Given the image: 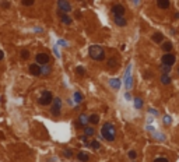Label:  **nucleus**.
Segmentation results:
<instances>
[{"instance_id": "obj_1", "label": "nucleus", "mask_w": 179, "mask_h": 162, "mask_svg": "<svg viewBox=\"0 0 179 162\" xmlns=\"http://www.w3.org/2000/svg\"><path fill=\"white\" fill-rule=\"evenodd\" d=\"M88 55H90V57H91L92 60H95V62H104V60L106 59V56H105V49L102 48V46H99V45H91V46L88 48Z\"/></svg>"}, {"instance_id": "obj_2", "label": "nucleus", "mask_w": 179, "mask_h": 162, "mask_svg": "<svg viewBox=\"0 0 179 162\" xmlns=\"http://www.w3.org/2000/svg\"><path fill=\"white\" fill-rule=\"evenodd\" d=\"M101 136H102L106 141H109V143L115 141V138H116V130H115V126L112 123H105V124L101 127Z\"/></svg>"}, {"instance_id": "obj_3", "label": "nucleus", "mask_w": 179, "mask_h": 162, "mask_svg": "<svg viewBox=\"0 0 179 162\" xmlns=\"http://www.w3.org/2000/svg\"><path fill=\"white\" fill-rule=\"evenodd\" d=\"M52 102H53V95H52L50 91H44L42 95L38 98V103L41 106H49Z\"/></svg>"}, {"instance_id": "obj_4", "label": "nucleus", "mask_w": 179, "mask_h": 162, "mask_svg": "<svg viewBox=\"0 0 179 162\" xmlns=\"http://www.w3.org/2000/svg\"><path fill=\"white\" fill-rule=\"evenodd\" d=\"M52 109H50V113L53 116H60L62 113V99L59 97L53 98V102H52Z\"/></svg>"}, {"instance_id": "obj_5", "label": "nucleus", "mask_w": 179, "mask_h": 162, "mask_svg": "<svg viewBox=\"0 0 179 162\" xmlns=\"http://www.w3.org/2000/svg\"><path fill=\"white\" fill-rule=\"evenodd\" d=\"M49 62H50V56H49L48 53H45V52H39V53L35 55V63L45 66V65H49Z\"/></svg>"}, {"instance_id": "obj_6", "label": "nucleus", "mask_w": 179, "mask_h": 162, "mask_svg": "<svg viewBox=\"0 0 179 162\" xmlns=\"http://www.w3.org/2000/svg\"><path fill=\"white\" fill-rule=\"evenodd\" d=\"M56 4H57V9H59V11H62V13H70L71 11V4L67 1V0H56Z\"/></svg>"}, {"instance_id": "obj_7", "label": "nucleus", "mask_w": 179, "mask_h": 162, "mask_svg": "<svg viewBox=\"0 0 179 162\" xmlns=\"http://www.w3.org/2000/svg\"><path fill=\"white\" fill-rule=\"evenodd\" d=\"M161 62H162V65L174 66L175 62H176V57H175L174 53H165V55H162V57H161Z\"/></svg>"}, {"instance_id": "obj_8", "label": "nucleus", "mask_w": 179, "mask_h": 162, "mask_svg": "<svg viewBox=\"0 0 179 162\" xmlns=\"http://www.w3.org/2000/svg\"><path fill=\"white\" fill-rule=\"evenodd\" d=\"M87 124H88V115H85V113L79 115V120L76 122V126L80 127V129H84Z\"/></svg>"}, {"instance_id": "obj_9", "label": "nucleus", "mask_w": 179, "mask_h": 162, "mask_svg": "<svg viewBox=\"0 0 179 162\" xmlns=\"http://www.w3.org/2000/svg\"><path fill=\"white\" fill-rule=\"evenodd\" d=\"M130 70H131V66L129 65L127 66V68H126V73H125V85H126V88L127 90H130L131 87H133V78H131L130 76Z\"/></svg>"}, {"instance_id": "obj_10", "label": "nucleus", "mask_w": 179, "mask_h": 162, "mask_svg": "<svg viewBox=\"0 0 179 162\" xmlns=\"http://www.w3.org/2000/svg\"><path fill=\"white\" fill-rule=\"evenodd\" d=\"M57 16H59V18H60L62 24H65V25H71L73 20H71V17L69 16V14H66V13H62V11H57Z\"/></svg>"}, {"instance_id": "obj_11", "label": "nucleus", "mask_w": 179, "mask_h": 162, "mask_svg": "<svg viewBox=\"0 0 179 162\" xmlns=\"http://www.w3.org/2000/svg\"><path fill=\"white\" fill-rule=\"evenodd\" d=\"M28 70H30V74L34 76V77H38V76H41V67L38 63H32V65H30L28 67Z\"/></svg>"}, {"instance_id": "obj_12", "label": "nucleus", "mask_w": 179, "mask_h": 162, "mask_svg": "<svg viewBox=\"0 0 179 162\" xmlns=\"http://www.w3.org/2000/svg\"><path fill=\"white\" fill-rule=\"evenodd\" d=\"M125 7L122 4H115L112 6V14L114 16H125Z\"/></svg>"}, {"instance_id": "obj_13", "label": "nucleus", "mask_w": 179, "mask_h": 162, "mask_svg": "<svg viewBox=\"0 0 179 162\" xmlns=\"http://www.w3.org/2000/svg\"><path fill=\"white\" fill-rule=\"evenodd\" d=\"M114 21L118 27H126V24H127L126 18L123 16H114Z\"/></svg>"}, {"instance_id": "obj_14", "label": "nucleus", "mask_w": 179, "mask_h": 162, "mask_svg": "<svg viewBox=\"0 0 179 162\" xmlns=\"http://www.w3.org/2000/svg\"><path fill=\"white\" fill-rule=\"evenodd\" d=\"M77 159L80 162H88L90 161V154L85 151H79L77 152Z\"/></svg>"}, {"instance_id": "obj_15", "label": "nucleus", "mask_w": 179, "mask_h": 162, "mask_svg": "<svg viewBox=\"0 0 179 162\" xmlns=\"http://www.w3.org/2000/svg\"><path fill=\"white\" fill-rule=\"evenodd\" d=\"M169 6H171V1H169V0H157V7L161 9V10L169 9Z\"/></svg>"}, {"instance_id": "obj_16", "label": "nucleus", "mask_w": 179, "mask_h": 162, "mask_svg": "<svg viewBox=\"0 0 179 162\" xmlns=\"http://www.w3.org/2000/svg\"><path fill=\"white\" fill-rule=\"evenodd\" d=\"M151 39H153V42H155V43H162L164 42V35L161 32H154L151 35Z\"/></svg>"}, {"instance_id": "obj_17", "label": "nucleus", "mask_w": 179, "mask_h": 162, "mask_svg": "<svg viewBox=\"0 0 179 162\" xmlns=\"http://www.w3.org/2000/svg\"><path fill=\"white\" fill-rule=\"evenodd\" d=\"M161 49H162L165 53H171V50L174 49V45H172V42L165 41V42H162V45H161Z\"/></svg>"}, {"instance_id": "obj_18", "label": "nucleus", "mask_w": 179, "mask_h": 162, "mask_svg": "<svg viewBox=\"0 0 179 162\" xmlns=\"http://www.w3.org/2000/svg\"><path fill=\"white\" fill-rule=\"evenodd\" d=\"M98 123H99V115L92 113L88 116V124H94V126H95Z\"/></svg>"}, {"instance_id": "obj_19", "label": "nucleus", "mask_w": 179, "mask_h": 162, "mask_svg": "<svg viewBox=\"0 0 179 162\" xmlns=\"http://www.w3.org/2000/svg\"><path fill=\"white\" fill-rule=\"evenodd\" d=\"M109 85H111L114 90L118 91V90L120 88V85H122V81L119 80V78H111V80H109Z\"/></svg>"}, {"instance_id": "obj_20", "label": "nucleus", "mask_w": 179, "mask_h": 162, "mask_svg": "<svg viewBox=\"0 0 179 162\" xmlns=\"http://www.w3.org/2000/svg\"><path fill=\"white\" fill-rule=\"evenodd\" d=\"M133 106H134L136 109H141V108H143V99L140 97L133 98Z\"/></svg>"}, {"instance_id": "obj_21", "label": "nucleus", "mask_w": 179, "mask_h": 162, "mask_svg": "<svg viewBox=\"0 0 179 162\" xmlns=\"http://www.w3.org/2000/svg\"><path fill=\"white\" fill-rule=\"evenodd\" d=\"M95 134V129H94V126H85L84 127V136H87V137H90V136H94Z\"/></svg>"}, {"instance_id": "obj_22", "label": "nucleus", "mask_w": 179, "mask_h": 162, "mask_svg": "<svg viewBox=\"0 0 179 162\" xmlns=\"http://www.w3.org/2000/svg\"><path fill=\"white\" fill-rule=\"evenodd\" d=\"M52 73V67L49 65H45L41 67V74H44V76H49Z\"/></svg>"}, {"instance_id": "obj_23", "label": "nucleus", "mask_w": 179, "mask_h": 162, "mask_svg": "<svg viewBox=\"0 0 179 162\" xmlns=\"http://www.w3.org/2000/svg\"><path fill=\"white\" fill-rule=\"evenodd\" d=\"M160 81H161V84H164V85H168V84H171V77H169V74H161V78H160Z\"/></svg>"}, {"instance_id": "obj_24", "label": "nucleus", "mask_w": 179, "mask_h": 162, "mask_svg": "<svg viewBox=\"0 0 179 162\" xmlns=\"http://www.w3.org/2000/svg\"><path fill=\"white\" fill-rule=\"evenodd\" d=\"M73 99H74V102H76V103H80L83 99H84V95H83L80 91H76V92H74V95H73Z\"/></svg>"}, {"instance_id": "obj_25", "label": "nucleus", "mask_w": 179, "mask_h": 162, "mask_svg": "<svg viewBox=\"0 0 179 162\" xmlns=\"http://www.w3.org/2000/svg\"><path fill=\"white\" fill-rule=\"evenodd\" d=\"M119 66V62L115 59V57H111L109 60H108V67H111V68H116Z\"/></svg>"}, {"instance_id": "obj_26", "label": "nucleus", "mask_w": 179, "mask_h": 162, "mask_svg": "<svg viewBox=\"0 0 179 162\" xmlns=\"http://www.w3.org/2000/svg\"><path fill=\"white\" fill-rule=\"evenodd\" d=\"M20 57H21L22 60L30 59V50H28V49H22V50H21V53H20Z\"/></svg>"}, {"instance_id": "obj_27", "label": "nucleus", "mask_w": 179, "mask_h": 162, "mask_svg": "<svg viewBox=\"0 0 179 162\" xmlns=\"http://www.w3.org/2000/svg\"><path fill=\"white\" fill-rule=\"evenodd\" d=\"M88 147H91L92 149H95V151H97V149L101 148V144H99V141H97V140H92V141H90V146H88Z\"/></svg>"}, {"instance_id": "obj_28", "label": "nucleus", "mask_w": 179, "mask_h": 162, "mask_svg": "<svg viewBox=\"0 0 179 162\" xmlns=\"http://www.w3.org/2000/svg\"><path fill=\"white\" fill-rule=\"evenodd\" d=\"M85 68L83 67V66H77L76 67V74H79V76H85Z\"/></svg>"}, {"instance_id": "obj_29", "label": "nucleus", "mask_w": 179, "mask_h": 162, "mask_svg": "<svg viewBox=\"0 0 179 162\" xmlns=\"http://www.w3.org/2000/svg\"><path fill=\"white\" fill-rule=\"evenodd\" d=\"M161 71H162V74H169L171 73V66L162 65L161 66Z\"/></svg>"}, {"instance_id": "obj_30", "label": "nucleus", "mask_w": 179, "mask_h": 162, "mask_svg": "<svg viewBox=\"0 0 179 162\" xmlns=\"http://www.w3.org/2000/svg\"><path fill=\"white\" fill-rule=\"evenodd\" d=\"M34 3H35V0H21V4L24 7H30V6H32Z\"/></svg>"}, {"instance_id": "obj_31", "label": "nucleus", "mask_w": 179, "mask_h": 162, "mask_svg": "<svg viewBox=\"0 0 179 162\" xmlns=\"http://www.w3.org/2000/svg\"><path fill=\"white\" fill-rule=\"evenodd\" d=\"M63 155H65L66 158H71V157H73V151H71V149H65V151H63Z\"/></svg>"}, {"instance_id": "obj_32", "label": "nucleus", "mask_w": 179, "mask_h": 162, "mask_svg": "<svg viewBox=\"0 0 179 162\" xmlns=\"http://www.w3.org/2000/svg\"><path fill=\"white\" fill-rule=\"evenodd\" d=\"M154 162H169V161H168V158H165V157H157V158L154 159Z\"/></svg>"}, {"instance_id": "obj_33", "label": "nucleus", "mask_w": 179, "mask_h": 162, "mask_svg": "<svg viewBox=\"0 0 179 162\" xmlns=\"http://www.w3.org/2000/svg\"><path fill=\"white\" fill-rule=\"evenodd\" d=\"M127 155H129V158H130V159H136V157H137V152L131 149V151H129V154H127Z\"/></svg>"}, {"instance_id": "obj_34", "label": "nucleus", "mask_w": 179, "mask_h": 162, "mask_svg": "<svg viewBox=\"0 0 179 162\" xmlns=\"http://www.w3.org/2000/svg\"><path fill=\"white\" fill-rule=\"evenodd\" d=\"M53 53L56 55V57H57V59H60V52H59V48H57V45H56V46H53Z\"/></svg>"}, {"instance_id": "obj_35", "label": "nucleus", "mask_w": 179, "mask_h": 162, "mask_svg": "<svg viewBox=\"0 0 179 162\" xmlns=\"http://www.w3.org/2000/svg\"><path fill=\"white\" fill-rule=\"evenodd\" d=\"M57 45H60V46H63V48H67V46H69V43H67L66 41H63V39H59V41H57Z\"/></svg>"}, {"instance_id": "obj_36", "label": "nucleus", "mask_w": 179, "mask_h": 162, "mask_svg": "<svg viewBox=\"0 0 179 162\" xmlns=\"http://www.w3.org/2000/svg\"><path fill=\"white\" fill-rule=\"evenodd\" d=\"M164 123H165V124H169V123H171V116H168V115L164 116Z\"/></svg>"}, {"instance_id": "obj_37", "label": "nucleus", "mask_w": 179, "mask_h": 162, "mask_svg": "<svg viewBox=\"0 0 179 162\" xmlns=\"http://www.w3.org/2000/svg\"><path fill=\"white\" fill-rule=\"evenodd\" d=\"M154 136H155V138H157V140H161V141H164V140H165L164 134H158V133H155Z\"/></svg>"}, {"instance_id": "obj_38", "label": "nucleus", "mask_w": 179, "mask_h": 162, "mask_svg": "<svg viewBox=\"0 0 179 162\" xmlns=\"http://www.w3.org/2000/svg\"><path fill=\"white\" fill-rule=\"evenodd\" d=\"M1 6H3V9H9V7H10L9 1H3V4H1Z\"/></svg>"}, {"instance_id": "obj_39", "label": "nucleus", "mask_w": 179, "mask_h": 162, "mask_svg": "<svg viewBox=\"0 0 179 162\" xmlns=\"http://www.w3.org/2000/svg\"><path fill=\"white\" fill-rule=\"evenodd\" d=\"M74 14H76V18H81V13L80 11H76Z\"/></svg>"}, {"instance_id": "obj_40", "label": "nucleus", "mask_w": 179, "mask_h": 162, "mask_svg": "<svg viewBox=\"0 0 179 162\" xmlns=\"http://www.w3.org/2000/svg\"><path fill=\"white\" fill-rule=\"evenodd\" d=\"M4 59V53H3V50H0V62Z\"/></svg>"}, {"instance_id": "obj_41", "label": "nucleus", "mask_w": 179, "mask_h": 162, "mask_svg": "<svg viewBox=\"0 0 179 162\" xmlns=\"http://www.w3.org/2000/svg\"><path fill=\"white\" fill-rule=\"evenodd\" d=\"M125 98H126V99H131V95L129 92H126V94H125Z\"/></svg>"}, {"instance_id": "obj_42", "label": "nucleus", "mask_w": 179, "mask_h": 162, "mask_svg": "<svg viewBox=\"0 0 179 162\" xmlns=\"http://www.w3.org/2000/svg\"><path fill=\"white\" fill-rule=\"evenodd\" d=\"M35 32H42V28H34Z\"/></svg>"}, {"instance_id": "obj_43", "label": "nucleus", "mask_w": 179, "mask_h": 162, "mask_svg": "<svg viewBox=\"0 0 179 162\" xmlns=\"http://www.w3.org/2000/svg\"><path fill=\"white\" fill-rule=\"evenodd\" d=\"M0 138H4V134H3L1 131H0Z\"/></svg>"}, {"instance_id": "obj_44", "label": "nucleus", "mask_w": 179, "mask_h": 162, "mask_svg": "<svg viewBox=\"0 0 179 162\" xmlns=\"http://www.w3.org/2000/svg\"><path fill=\"white\" fill-rule=\"evenodd\" d=\"M178 74H179V67H178Z\"/></svg>"}]
</instances>
